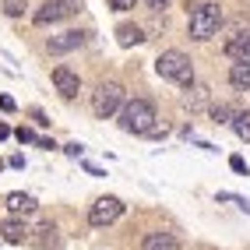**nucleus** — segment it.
Segmentation results:
<instances>
[{"label": "nucleus", "instance_id": "obj_21", "mask_svg": "<svg viewBox=\"0 0 250 250\" xmlns=\"http://www.w3.org/2000/svg\"><path fill=\"white\" fill-rule=\"evenodd\" d=\"M0 109H4V113H14V99H11V95H0Z\"/></svg>", "mask_w": 250, "mask_h": 250}, {"label": "nucleus", "instance_id": "obj_24", "mask_svg": "<svg viewBox=\"0 0 250 250\" xmlns=\"http://www.w3.org/2000/svg\"><path fill=\"white\" fill-rule=\"evenodd\" d=\"M7 138H11V127H7V124H0V141H7Z\"/></svg>", "mask_w": 250, "mask_h": 250}, {"label": "nucleus", "instance_id": "obj_18", "mask_svg": "<svg viewBox=\"0 0 250 250\" xmlns=\"http://www.w3.org/2000/svg\"><path fill=\"white\" fill-rule=\"evenodd\" d=\"M14 138H18L21 145H32V141H36V130H28V127H18V130H14Z\"/></svg>", "mask_w": 250, "mask_h": 250}, {"label": "nucleus", "instance_id": "obj_11", "mask_svg": "<svg viewBox=\"0 0 250 250\" xmlns=\"http://www.w3.org/2000/svg\"><path fill=\"white\" fill-rule=\"evenodd\" d=\"M7 211H11V215H28V211H36V197L14 190V194H7Z\"/></svg>", "mask_w": 250, "mask_h": 250}, {"label": "nucleus", "instance_id": "obj_7", "mask_svg": "<svg viewBox=\"0 0 250 250\" xmlns=\"http://www.w3.org/2000/svg\"><path fill=\"white\" fill-rule=\"evenodd\" d=\"M78 46H85V32H78V28H67V32H60V36H53V39L46 42V49L53 57L71 53V49H78Z\"/></svg>", "mask_w": 250, "mask_h": 250}, {"label": "nucleus", "instance_id": "obj_14", "mask_svg": "<svg viewBox=\"0 0 250 250\" xmlns=\"http://www.w3.org/2000/svg\"><path fill=\"white\" fill-rule=\"evenodd\" d=\"M229 81H232L236 88L250 92V60H247V63H232V67H229Z\"/></svg>", "mask_w": 250, "mask_h": 250}, {"label": "nucleus", "instance_id": "obj_23", "mask_svg": "<svg viewBox=\"0 0 250 250\" xmlns=\"http://www.w3.org/2000/svg\"><path fill=\"white\" fill-rule=\"evenodd\" d=\"M145 4L152 7V11H166V7H169V0H145Z\"/></svg>", "mask_w": 250, "mask_h": 250}, {"label": "nucleus", "instance_id": "obj_20", "mask_svg": "<svg viewBox=\"0 0 250 250\" xmlns=\"http://www.w3.org/2000/svg\"><path fill=\"white\" fill-rule=\"evenodd\" d=\"M134 4H138V0H109V7H113V11H130Z\"/></svg>", "mask_w": 250, "mask_h": 250}, {"label": "nucleus", "instance_id": "obj_2", "mask_svg": "<svg viewBox=\"0 0 250 250\" xmlns=\"http://www.w3.org/2000/svg\"><path fill=\"white\" fill-rule=\"evenodd\" d=\"M219 25H222L219 4H197V7L190 11V18H187V36H190L194 42H208L215 32H219Z\"/></svg>", "mask_w": 250, "mask_h": 250}, {"label": "nucleus", "instance_id": "obj_5", "mask_svg": "<svg viewBox=\"0 0 250 250\" xmlns=\"http://www.w3.org/2000/svg\"><path fill=\"white\" fill-rule=\"evenodd\" d=\"M120 215H124V201L113 197V194H106V197H99V201L88 208V222L95 229H106V226H113L116 219H120Z\"/></svg>", "mask_w": 250, "mask_h": 250}, {"label": "nucleus", "instance_id": "obj_25", "mask_svg": "<svg viewBox=\"0 0 250 250\" xmlns=\"http://www.w3.org/2000/svg\"><path fill=\"white\" fill-rule=\"evenodd\" d=\"M0 243H4V236H0Z\"/></svg>", "mask_w": 250, "mask_h": 250}, {"label": "nucleus", "instance_id": "obj_22", "mask_svg": "<svg viewBox=\"0 0 250 250\" xmlns=\"http://www.w3.org/2000/svg\"><path fill=\"white\" fill-rule=\"evenodd\" d=\"M229 166H232V169H236V173H247V162H243L240 155H232V159H229Z\"/></svg>", "mask_w": 250, "mask_h": 250}, {"label": "nucleus", "instance_id": "obj_10", "mask_svg": "<svg viewBox=\"0 0 250 250\" xmlns=\"http://www.w3.org/2000/svg\"><path fill=\"white\" fill-rule=\"evenodd\" d=\"M0 236H4V243H25L28 229L21 219H7V222H0Z\"/></svg>", "mask_w": 250, "mask_h": 250}, {"label": "nucleus", "instance_id": "obj_6", "mask_svg": "<svg viewBox=\"0 0 250 250\" xmlns=\"http://www.w3.org/2000/svg\"><path fill=\"white\" fill-rule=\"evenodd\" d=\"M78 11V0H42V7L36 11V25H53L63 21Z\"/></svg>", "mask_w": 250, "mask_h": 250}, {"label": "nucleus", "instance_id": "obj_4", "mask_svg": "<svg viewBox=\"0 0 250 250\" xmlns=\"http://www.w3.org/2000/svg\"><path fill=\"white\" fill-rule=\"evenodd\" d=\"M124 106V85L120 81H99L92 92V113L99 120H109L113 113H120Z\"/></svg>", "mask_w": 250, "mask_h": 250}, {"label": "nucleus", "instance_id": "obj_3", "mask_svg": "<svg viewBox=\"0 0 250 250\" xmlns=\"http://www.w3.org/2000/svg\"><path fill=\"white\" fill-rule=\"evenodd\" d=\"M155 71H159V78L176 81V85H183V88H190V85H194L190 57H187V53H180V49H166V53L155 60Z\"/></svg>", "mask_w": 250, "mask_h": 250}, {"label": "nucleus", "instance_id": "obj_8", "mask_svg": "<svg viewBox=\"0 0 250 250\" xmlns=\"http://www.w3.org/2000/svg\"><path fill=\"white\" fill-rule=\"evenodd\" d=\"M53 88H57L63 99H74V95L81 92L78 71H71V67H53Z\"/></svg>", "mask_w": 250, "mask_h": 250}, {"label": "nucleus", "instance_id": "obj_19", "mask_svg": "<svg viewBox=\"0 0 250 250\" xmlns=\"http://www.w3.org/2000/svg\"><path fill=\"white\" fill-rule=\"evenodd\" d=\"M63 152H67L71 159H81V155H85V145H78V141H71V145H63Z\"/></svg>", "mask_w": 250, "mask_h": 250}, {"label": "nucleus", "instance_id": "obj_9", "mask_svg": "<svg viewBox=\"0 0 250 250\" xmlns=\"http://www.w3.org/2000/svg\"><path fill=\"white\" fill-rule=\"evenodd\" d=\"M226 57L236 60V63H247L250 60V32H240V36H232L226 42Z\"/></svg>", "mask_w": 250, "mask_h": 250}, {"label": "nucleus", "instance_id": "obj_15", "mask_svg": "<svg viewBox=\"0 0 250 250\" xmlns=\"http://www.w3.org/2000/svg\"><path fill=\"white\" fill-rule=\"evenodd\" d=\"M229 127L236 130V138H240V141H250V109L232 113V124H229Z\"/></svg>", "mask_w": 250, "mask_h": 250}, {"label": "nucleus", "instance_id": "obj_1", "mask_svg": "<svg viewBox=\"0 0 250 250\" xmlns=\"http://www.w3.org/2000/svg\"><path fill=\"white\" fill-rule=\"evenodd\" d=\"M159 124H155V106L148 103V99H134V103L120 106V130H127V134H152Z\"/></svg>", "mask_w": 250, "mask_h": 250}, {"label": "nucleus", "instance_id": "obj_16", "mask_svg": "<svg viewBox=\"0 0 250 250\" xmlns=\"http://www.w3.org/2000/svg\"><path fill=\"white\" fill-rule=\"evenodd\" d=\"M211 120H215V124H232L229 106H215V109H211Z\"/></svg>", "mask_w": 250, "mask_h": 250}, {"label": "nucleus", "instance_id": "obj_17", "mask_svg": "<svg viewBox=\"0 0 250 250\" xmlns=\"http://www.w3.org/2000/svg\"><path fill=\"white\" fill-rule=\"evenodd\" d=\"M4 11L11 14V18H18V14H25V0H7Z\"/></svg>", "mask_w": 250, "mask_h": 250}, {"label": "nucleus", "instance_id": "obj_12", "mask_svg": "<svg viewBox=\"0 0 250 250\" xmlns=\"http://www.w3.org/2000/svg\"><path fill=\"white\" fill-rule=\"evenodd\" d=\"M176 247L180 243H176L173 232H148L145 243H141V250H176Z\"/></svg>", "mask_w": 250, "mask_h": 250}, {"label": "nucleus", "instance_id": "obj_13", "mask_svg": "<svg viewBox=\"0 0 250 250\" xmlns=\"http://www.w3.org/2000/svg\"><path fill=\"white\" fill-rule=\"evenodd\" d=\"M116 42L120 46H138V42H145V32L138 25H120L116 28Z\"/></svg>", "mask_w": 250, "mask_h": 250}]
</instances>
